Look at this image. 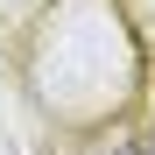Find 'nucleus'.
Segmentation results:
<instances>
[{"label": "nucleus", "mask_w": 155, "mask_h": 155, "mask_svg": "<svg viewBox=\"0 0 155 155\" xmlns=\"http://www.w3.org/2000/svg\"><path fill=\"white\" fill-rule=\"evenodd\" d=\"M148 155H155V148H148Z\"/></svg>", "instance_id": "obj_1"}]
</instances>
